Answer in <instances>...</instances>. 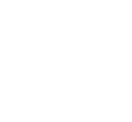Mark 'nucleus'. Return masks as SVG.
Returning <instances> with one entry per match:
<instances>
[]
</instances>
